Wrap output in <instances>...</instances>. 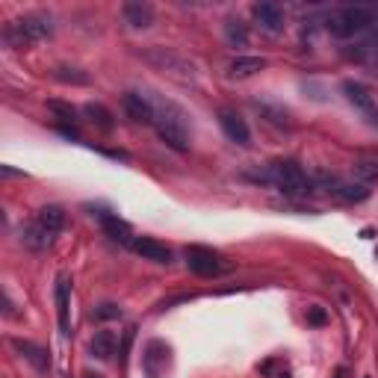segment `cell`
Listing matches in <instances>:
<instances>
[{"instance_id":"obj_26","label":"cell","mask_w":378,"mask_h":378,"mask_svg":"<svg viewBox=\"0 0 378 378\" xmlns=\"http://www.w3.org/2000/svg\"><path fill=\"white\" fill-rule=\"evenodd\" d=\"M48 110L56 112L63 122H74V118H77V110L71 104H63V101H48Z\"/></svg>"},{"instance_id":"obj_7","label":"cell","mask_w":378,"mask_h":378,"mask_svg":"<svg viewBox=\"0 0 378 378\" xmlns=\"http://www.w3.org/2000/svg\"><path fill=\"white\" fill-rule=\"evenodd\" d=\"M56 316L63 334H71V278L59 275L56 278Z\"/></svg>"},{"instance_id":"obj_31","label":"cell","mask_w":378,"mask_h":378,"mask_svg":"<svg viewBox=\"0 0 378 378\" xmlns=\"http://www.w3.org/2000/svg\"><path fill=\"white\" fill-rule=\"evenodd\" d=\"M375 257H378V248H375Z\"/></svg>"},{"instance_id":"obj_10","label":"cell","mask_w":378,"mask_h":378,"mask_svg":"<svg viewBox=\"0 0 378 378\" xmlns=\"http://www.w3.org/2000/svg\"><path fill=\"white\" fill-rule=\"evenodd\" d=\"M130 248L136 254H142L145 261H154V263H172V248L157 243V240H148V236H136L130 243Z\"/></svg>"},{"instance_id":"obj_16","label":"cell","mask_w":378,"mask_h":378,"mask_svg":"<svg viewBox=\"0 0 378 378\" xmlns=\"http://www.w3.org/2000/svg\"><path fill=\"white\" fill-rule=\"evenodd\" d=\"M115 346H118V340H115V334L112 331H98L95 337H92V355L98 357V361H110V357L115 355Z\"/></svg>"},{"instance_id":"obj_13","label":"cell","mask_w":378,"mask_h":378,"mask_svg":"<svg viewBox=\"0 0 378 378\" xmlns=\"http://www.w3.org/2000/svg\"><path fill=\"white\" fill-rule=\"evenodd\" d=\"M12 346H15V352H21L36 369L45 372V369L51 367V357H48V352H45L42 346H36V343H30V340H12Z\"/></svg>"},{"instance_id":"obj_11","label":"cell","mask_w":378,"mask_h":378,"mask_svg":"<svg viewBox=\"0 0 378 378\" xmlns=\"http://www.w3.org/2000/svg\"><path fill=\"white\" fill-rule=\"evenodd\" d=\"M254 18L261 21V27L266 33H281L284 30V12L278 9L275 4H254Z\"/></svg>"},{"instance_id":"obj_28","label":"cell","mask_w":378,"mask_h":378,"mask_svg":"<svg viewBox=\"0 0 378 378\" xmlns=\"http://www.w3.org/2000/svg\"><path fill=\"white\" fill-rule=\"evenodd\" d=\"M355 177H361V181H375L378 166L375 163H355Z\"/></svg>"},{"instance_id":"obj_30","label":"cell","mask_w":378,"mask_h":378,"mask_svg":"<svg viewBox=\"0 0 378 378\" xmlns=\"http://www.w3.org/2000/svg\"><path fill=\"white\" fill-rule=\"evenodd\" d=\"M83 378H104V375H101V372H86Z\"/></svg>"},{"instance_id":"obj_25","label":"cell","mask_w":378,"mask_h":378,"mask_svg":"<svg viewBox=\"0 0 378 378\" xmlns=\"http://www.w3.org/2000/svg\"><path fill=\"white\" fill-rule=\"evenodd\" d=\"M337 192H340V198H343V201H364V198L369 195V189H367L364 184H355V187H340Z\"/></svg>"},{"instance_id":"obj_15","label":"cell","mask_w":378,"mask_h":378,"mask_svg":"<svg viewBox=\"0 0 378 378\" xmlns=\"http://www.w3.org/2000/svg\"><path fill=\"white\" fill-rule=\"evenodd\" d=\"M36 222H38V225H42V228H45V231L53 236V233H59V231H63V225H65V213H63V207L51 204V207H42V210H38Z\"/></svg>"},{"instance_id":"obj_14","label":"cell","mask_w":378,"mask_h":378,"mask_svg":"<svg viewBox=\"0 0 378 378\" xmlns=\"http://www.w3.org/2000/svg\"><path fill=\"white\" fill-rule=\"evenodd\" d=\"M125 18H127L130 27L145 30L154 21V6L151 4H125Z\"/></svg>"},{"instance_id":"obj_22","label":"cell","mask_w":378,"mask_h":378,"mask_svg":"<svg viewBox=\"0 0 378 378\" xmlns=\"http://www.w3.org/2000/svg\"><path fill=\"white\" fill-rule=\"evenodd\" d=\"M225 36H228V42H231V45H240V48L248 42V33H246L243 21H233V18L225 24Z\"/></svg>"},{"instance_id":"obj_4","label":"cell","mask_w":378,"mask_h":378,"mask_svg":"<svg viewBox=\"0 0 378 378\" xmlns=\"http://www.w3.org/2000/svg\"><path fill=\"white\" fill-rule=\"evenodd\" d=\"M369 24V12L364 9V6H346V9H340L337 12L331 21H328V27H331V33L334 36H355L357 30H364Z\"/></svg>"},{"instance_id":"obj_5","label":"cell","mask_w":378,"mask_h":378,"mask_svg":"<svg viewBox=\"0 0 378 378\" xmlns=\"http://www.w3.org/2000/svg\"><path fill=\"white\" fill-rule=\"evenodd\" d=\"M187 263H189V269L195 275H204V278L219 275L225 269L222 257H219L213 248H207V246H187Z\"/></svg>"},{"instance_id":"obj_29","label":"cell","mask_w":378,"mask_h":378,"mask_svg":"<svg viewBox=\"0 0 378 378\" xmlns=\"http://www.w3.org/2000/svg\"><path fill=\"white\" fill-rule=\"evenodd\" d=\"M308 322H310V325H325V322H328V313H325L322 308H310V310H308Z\"/></svg>"},{"instance_id":"obj_23","label":"cell","mask_w":378,"mask_h":378,"mask_svg":"<svg viewBox=\"0 0 378 378\" xmlns=\"http://www.w3.org/2000/svg\"><path fill=\"white\" fill-rule=\"evenodd\" d=\"M257 110L266 112V115H269V122H275L278 127H293V118H290L287 110H272L269 104H261V101H257Z\"/></svg>"},{"instance_id":"obj_6","label":"cell","mask_w":378,"mask_h":378,"mask_svg":"<svg viewBox=\"0 0 378 378\" xmlns=\"http://www.w3.org/2000/svg\"><path fill=\"white\" fill-rule=\"evenodd\" d=\"M169 361H172V349L163 343V340H151L145 346V357H142V364H145V372L151 378H163L169 372Z\"/></svg>"},{"instance_id":"obj_8","label":"cell","mask_w":378,"mask_h":378,"mask_svg":"<svg viewBox=\"0 0 378 378\" xmlns=\"http://www.w3.org/2000/svg\"><path fill=\"white\" fill-rule=\"evenodd\" d=\"M122 104H125V110H127V115L133 118V122H139V125H154V107L148 101V95H142V92H127L122 98Z\"/></svg>"},{"instance_id":"obj_12","label":"cell","mask_w":378,"mask_h":378,"mask_svg":"<svg viewBox=\"0 0 378 378\" xmlns=\"http://www.w3.org/2000/svg\"><path fill=\"white\" fill-rule=\"evenodd\" d=\"M101 225H104V231H107V236H112L115 243H133L136 236H133V231H130V225L127 222H122L118 216H112V213H101Z\"/></svg>"},{"instance_id":"obj_1","label":"cell","mask_w":378,"mask_h":378,"mask_svg":"<svg viewBox=\"0 0 378 378\" xmlns=\"http://www.w3.org/2000/svg\"><path fill=\"white\" fill-rule=\"evenodd\" d=\"M148 101L154 107V127L160 133V139L174 148V151H187L189 148V115L184 107H177L174 101L163 95L148 92Z\"/></svg>"},{"instance_id":"obj_17","label":"cell","mask_w":378,"mask_h":378,"mask_svg":"<svg viewBox=\"0 0 378 378\" xmlns=\"http://www.w3.org/2000/svg\"><path fill=\"white\" fill-rule=\"evenodd\" d=\"M266 68V59L263 56H236L233 63H231V77H251L257 71H263Z\"/></svg>"},{"instance_id":"obj_20","label":"cell","mask_w":378,"mask_h":378,"mask_svg":"<svg viewBox=\"0 0 378 378\" xmlns=\"http://www.w3.org/2000/svg\"><path fill=\"white\" fill-rule=\"evenodd\" d=\"M83 112L89 115V122L98 125L101 130H112V112H110L104 104H86Z\"/></svg>"},{"instance_id":"obj_19","label":"cell","mask_w":378,"mask_h":378,"mask_svg":"<svg viewBox=\"0 0 378 378\" xmlns=\"http://www.w3.org/2000/svg\"><path fill=\"white\" fill-rule=\"evenodd\" d=\"M21 240H24V246H27V248L42 251V248H48V246H51V233H48L42 225H38V222H33V225L24 231Z\"/></svg>"},{"instance_id":"obj_24","label":"cell","mask_w":378,"mask_h":378,"mask_svg":"<svg viewBox=\"0 0 378 378\" xmlns=\"http://www.w3.org/2000/svg\"><path fill=\"white\" fill-rule=\"evenodd\" d=\"M95 320L98 322H107V320H118V316H122V308H118V305H112V302H104V305H98L95 308Z\"/></svg>"},{"instance_id":"obj_21","label":"cell","mask_w":378,"mask_h":378,"mask_svg":"<svg viewBox=\"0 0 378 378\" xmlns=\"http://www.w3.org/2000/svg\"><path fill=\"white\" fill-rule=\"evenodd\" d=\"M53 77H56V80H63V83H77V86L89 83V74H83L80 68H56Z\"/></svg>"},{"instance_id":"obj_18","label":"cell","mask_w":378,"mask_h":378,"mask_svg":"<svg viewBox=\"0 0 378 378\" xmlns=\"http://www.w3.org/2000/svg\"><path fill=\"white\" fill-rule=\"evenodd\" d=\"M343 92H346V98H349V101H352L357 110H364L367 115L375 110V104H372V95H369V89H367V86H361V83H352V80H349V83L343 86Z\"/></svg>"},{"instance_id":"obj_3","label":"cell","mask_w":378,"mask_h":378,"mask_svg":"<svg viewBox=\"0 0 378 378\" xmlns=\"http://www.w3.org/2000/svg\"><path fill=\"white\" fill-rule=\"evenodd\" d=\"M148 59H151L157 68H163V74L177 77L181 83H192V80H195V65L189 63V59L172 53V51H163V48L148 51Z\"/></svg>"},{"instance_id":"obj_27","label":"cell","mask_w":378,"mask_h":378,"mask_svg":"<svg viewBox=\"0 0 378 378\" xmlns=\"http://www.w3.org/2000/svg\"><path fill=\"white\" fill-rule=\"evenodd\" d=\"M263 372L269 378H293V372H290V367L284 361H266L263 364Z\"/></svg>"},{"instance_id":"obj_9","label":"cell","mask_w":378,"mask_h":378,"mask_svg":"<svg viewBox=\"0 0 378 378\" xmlns=\"http://www.w3.org/2000/svg\"><path fill=\"white\" fill-rule=\"evenodd\" d=\"M219 125H222V130L228 133V139H233L236 145H248L251 130H248L243 115H236L233 110H222V112H219Z\"/></svg>"},{"instance_id":"obj_2","label":"cell","mask_w":378,"mask_h":378,"mask_svg":"<svg viewBox=\"0 0 378 378\" xmlns=\"http://www.w3.org/2000/svg\"><path fill=\"white\" fill-rule=\"evenodd\" d=\"M51 33H53L51 18L33 12V15H24V18H18V21L6 24L4 38L12 48H27V45H36V42H42V38H48Z\"/></svg>"}]
</instances>
